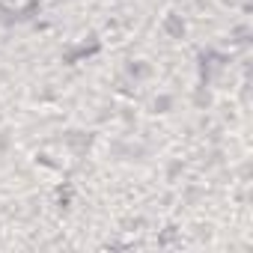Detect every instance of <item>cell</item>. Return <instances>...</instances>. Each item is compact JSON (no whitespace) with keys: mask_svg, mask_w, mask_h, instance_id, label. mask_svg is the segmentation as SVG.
I'll return each instance as SVG.
<instances>
[]
</instances>
